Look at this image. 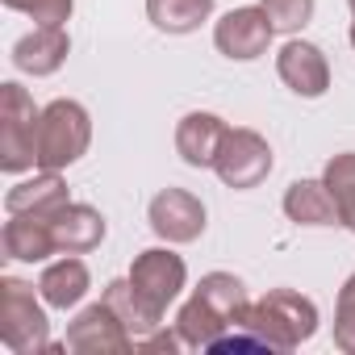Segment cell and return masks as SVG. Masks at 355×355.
Here are the masks:
<instances>
[{
    "mask_svg": "<svg viewBox=\"0 0 355 355\" xmlns=\"http://www.w3.org/2000/svg\"><path fill=\"white\" fill-rule=\"evenodd\" d=\"M318 305L309 297H301L297 288H272L259 301L247 305V313L239 318L243 330H251L263 351H297L301 343H309L318 334Z\"/></svg>",
    "mask_w": 355,
    "mask_h": 355,
    "instance_id": "1",
    "label": "cell"
},
{
    "mask_svg": "<svg viewBox=\"0 0 355 355\" xmlns=\"http://www.w3.org/2000/svg\"><path fill=\"white\" fill-rule=\"evenodd\" d=\"M88 142H92V117L80 101L59 96L42 105V117H38V167L42 171H63L80 163L88 155Z\"/></svg>",
    "mask_w": 355,
    "mask_h": 355,
    "instance_id": "2",
    "label": "cell"
},
{
    "mask_svg": "<svg viewBox=\"0 0 355 355\" xmlns=\"http://www.w3.org/2000/svg\"><path fill=\"white\" fill-rule=\"evenodd\" d=\"M46 301L34 293V284L17 276H0V338L17 355H34L51 347V322H46Z\"/></svg>",
    "mask_w": 355,
    "mask_h": 355,
    "instance_id": "3",
    "label": "cell"
},
{
    "mask_svg": "<svg viewBox=\"0 0 355 355\" xmlns=\"http://www.w3.org/2000/svg\"><path fill=\"white\" fill-rule=\"evenodd\" d=\"M38 117L42 109L17 80L0 84V171L21 175L38 167Z\"/></svg>",
    "mask_w": 355,
    "mask_h": 355,
    "instance_id": "4",
    "label": "cell"
},
{
    "mask_svg": "<svg viewBox=\"0 0 355 355\" xmlns=\"http://www.w3.org/2000/svg\"><path fill=\"white\" fill-rule=\"evenodd\" d=\"M272 167H276V155H272V142L259 130H247V125H230L226 130V142H222L218 163H214L218 180L226 189H239V193L259 189L272 175Z\"/></svg>",
    "mask_w": 355,
    "mask_h": 355,
    "instance_id": "5",
    "label": "cell"
},
{
    "mask_svg": "<svg viewBox=\"0 0 355 355\" xmlns=\"http://www.w3.org/2000/svg\"><path fill=\"white\" fill-rule=\"evenodd\" d=\"M63 347L76 351V355H134V351H138L134 334L125 330V322H121L105 301L84 305V309L76 313V322L67 326Z\"/></svg>",
    "mask_w": 355,
    "mask_h": 355,
    "instance_id": "6",
    "label": "cell"
},
{
    "mask_svg": "<svg viewBox=\"0 0 355 355\" xmlns=\"http://www.w3.org/2000/svg\"><path fill=\"white\" fill-rule=\"evenodd\" d=\"M130 284H134L150 305H159V309L167 313V305L180 301V293H184V284H189V263L171 251V243H167V247H146V251H138L134 263H130Z\"/></svg>",
    "mask_w": 355,
    "mask_h": 355,
    "instance_id": "7",
    "label": "cell"
},
{
    "mask_svg": "<svg viewBox=\"0 0 355 355\" xmlns=\"http://www.w3.org/2000/svg\"><path fill=\"white\" fill-rule=\"evenodd\" d=\"M205 218H209V214H205L201 197L189 193V189H163V193H155L150 205H146L150 230H155L163 243H171V247L197 243V239L205 234Z\"/></svg>",
    "mask_w": 355,
    "mask_h": 355,
    "instance_id": "8",
    "label": "cell"
},
{
    "mask_svg": "<svg viewBox=\"0 0 355 355\" xmlns=\"http://www.w3.org/2000/svg\"><path fill=\"white\" fill-rule=\"evenodd\" d=\"M276 30L268 21V13L259 5H243V9H230L218 26H214V46L218 55L234 59V63H251L259 55H268Z\"/></svg>",
    "mask_w": 355,
    "mask_h": 355,
    "instance_id": "9",
    "label": "cell"
},
{
    "mask_svg": "<svg viewBox=\"0 0 355 355\" xmlns=\"http://www.w3.org/2000/svg\"><path fill=\"white\" fill-rule=\"evenodd\" d=\"M276 76L284 80L288 92H297V96H305V101H318V96H326V88H330V63H326L322 46H313V42H305V38H288V42L280 46V55H276Z\"/></svg>",
    "mask_w": 355,
    "mask_h": 355,
    "instance_id": "10",
    "label": "cell"
},
{
    "mask_svg": "<svg viewBox=\"0 0 355 355\" xmlns=\"http://www.w3.org/2000/svg\"><path fill=\"white\" fill-rule=\"evenodd\" d=\"M71 55V38H67V26H34L26 38H17L13 46V67L21 76H55Z\"/></svg>",
    "mask_w": 355,
    "mask_h": 355,
    "instance_id": "11",
    "label": "cell"
},
{
    "mask_svg": "<svg viewBox=\"0 0 355 355\" xmlns=\"http://www.w3.org/2000/svg\"><path fill=\"white\" fill-rule=\"evenodd\" d=\"M226 121L218 113H184L180 121H175V155H180L189 167H214L218 163V150L226 142Z\"/></svg>",
    "mask_w": 355,
    "mask_h": 355,
    "instance_id": "12",
    "label": "cell"
},
{
    "mask_svg": "<svg viewBox=\"0 0 355 355\" xmlns=\"http://www.w3.org/2000/svg\"><path fill=\"white\" fill-rule=\"evenodd\" d=\"M67 201H71V193H67L63 171H42V167L30 175V180H17L5 193V209L26 214V218H55Z\"/></svg>",
    "mask_w": 355,
    "mask_h": 355,
    "instance_id": "13",
    "label": "cell"
},
{
    "mask_svg": "<svg viewBox=\"0 0 355 355\" xmlns=\"http://www.w3.org/2000/svg\"><path fill=\"white\" fill-rule=\"evenodd\" d=\"M51 230H55V243H59V255H88L105 243L109 226H105V214L92 209V205H80V201H67L55 218H51Z\"/></svg>",
    "mask_w": 355,
    "mask_h": 355,
    "instance_id": "14",
    "label": "cell"
},
{
    "mask_svg": "<svg viewBox=\"0 0 355 355\" xmlns=\"http://www.w3.org/2000/svg\"><path fill=\"white\" fill-rule=\"evenodd\" d=\"M88 288H92V272H88V263H84L80 255H63V259L46 263L42 276H38L42 301H46L51 309H63V313L76 309V305L88 297Z\"/></svg>",
    "mask_w": 355,
    "mask_h": 355,
    "instance_id": "15",
    "label": "cell"
},
{
    "mask_svg": "<svg viewBox=\"0 0 355 355\" xmlns=\"http://www.w3.org/2000/svg\"><path fill=\"white\" fill-rule=\"evenodd\" d=\"M0 243H5V255H9V259H17V263H46L51 255H59V243H55L51 218L9 214Z\"/></svg>",
    "mask_w": 355,
    "mask_h": 355,
    "instance_id": "16",
    "label": "cell"
},
{
    "mask_svg": "<svg viewBox=\"0 0 355 355\" xmlns=\"http://www.w3.org/2000/svg\"><path fill=\"white\" fill-rule=\"evenodd\" d=\"M284 218L297 226H334L338 201L326 189V180H293L284 189Z\"/></svg>",
    "mask_w": 355,
    "mask_h": 355,
    "instance_id": "17",
    "label": "cell"
},
{
    "mask_svg": "<svg viewBox=\"0 0 355 355\" xmlns=\"http://www.w3.org/2000/svg\"><path fill=\"white\" fill-rule=\"evenodd\" d=\"M101 301H105V305L125 322V330L134 334V343L163 326V309H159V305H150V301L130 284V276H125V280H109V284H105V293H101Z\"/></svg>",
    "mask_w": 355,
    "mask_h": 355,
    "instance_id": "18",
    "label": "cell"
},
{
    "mask_svg": "<svg viewBox=\"0 0 355 355\" xmlns=\"http://www.w3.org/2000/svg\"><path fill=\"white\" fill-rule=\"evenodd\" d=\"M175 330H180V338H184V347L189 351H209L226 330H230V322L214 309V305H205L197 293L180 305V313H175V322H171Z\"/></svg>",
    "mask_w": 355,
    "mask_h": 355,
    "instance_id": "19",
    "label": "cell"
},
{
    "mask_svg": "<svg viewBox=\"0 0 355 355\" xmlns=\"http://www.w3.org/2000/svg\"><path fill=\"white\" fill-rule=\"evenodd\" d=\"M218 0H146V17L159 34H193L214 17Z\"/></svg>",
    "mask_w": 355,
    "mask_h": 355,
    "instance_id": "20",
    "label": "cell"
},
{
    "mask_svg": "<svg viewBox=\"0 0 355 355\" xmlns=\"http://www.w3.org/2000/svg\"><path fill=\"white\" fill-rule=\"evenodd\" d=\"M205 305H214L226 322H230V330L239 326V318L247 313V305H251V297H247V284L234 276V272H205L201 276V284L193 288Z\"/></svg>",
    "mask_w": 355,
    "mask_h": 355,
    "instance_id": "21",
    "label": "cell"
},
{
    "mask_svg": "<svg viewBox=\"0 0 355 355\" xmlns=\"http://www.w3.org/2000/svg\"><path fill=\"white\" fill-rule=\"evenodd\" d=\"M259 9L268 13V21H272V30H276V34L297 38V34L313 21L318 0H259Z\"/></svg>",
    "mask_w": 355,
    "mask_h": 355,
    "instance_id": "22",
    "label": "cell"
},
{
    "mask_svg": "<svg viewBox=\"0 0 355 355\" xmlns=\"http://www.w3.org/2000/svg\"><path fill=\"white\" fill-rule=\"evenodd\" d=\"M0 5L13 13H26L34 26H67L76 0H0Z\"/></svg>",
    "mask_w": 355,
    "mask_h": 355,
    "instance_id": "23",
    "label": "cell"
},
{
    "mask_svg": "<svg viewBox=\"0 0 355 355\" xmlns=\"http://www.w3.org/2000/svg\"><path fill=\"white\" fill-rule=\"evenodd\" d=\"M334 347L355 355V276H347L334 301Z\"/></svg>",
    "mask_w": 355,
    "mask_h": 355,
    "instance_id": "24",
    "label": "cell"
},
{
    "mask_svg": "<svg viewBox=\"0 0 355 355\" xmlns=\"http://www.w3.org/2000/svg\"><path fill=\"white\" fill-rule=\"evenodd\" d=\"M326 189L338 197V193H351L355 189V150H343V155H330L326 159V171H322Z\"/></svg>",
    "mask_w": 355,
    "mask_h": 355,
    "instance_id": "25",
    "label": "cell"
},
{
    "mask_svg": "<svg viewBox=\"0 0 355 355\" xmlns=\"http://www.w3.org/2000/svg\"><path fill=\"white\" fill-rule=\"evenodd\" d=\"M138 351H189V347H184V338H180V330H175V326L171 330L159 326L146 338H138Z\"/></svg>",
    "mask_w": 355,
    "mask_h": 355,
    "instance_id": "26",
    "label": "cell"
},
{
    "mask_svg": "<svg viewBox=\"0 0 355 355\" xmlns=\"http://www.w3.org/2000/svg\"><path fill=\"white\" fill-rule=\"evenodd\" d=\"M334 201H338V226H347L355 234V189L351 193H338Z\"/></svg>",
    "mask_w": 355,
    "mask_h": 355,
    "instance_id": "27",
    "label": "cell"
},
{
    "mask_svg": "<svg viewBox=\"0 0 355 355\" xmlns=\"http://www.w3.org/2000/svg\"><path fill=\"white\" fill-rule=\"evenodd\" d=\"M351 46H355V21H351Z\"/></svg>",
    "mask_w": 355,
    "mask_h": 355,
    "instance_id": "28",
    "label": "cell"
},
{
    "mask_svg": "<svg viewBox=\"0 0 355 355\" xmlns=\"http://www.w3.org/2000/svg\"><path fill=\"white\" fill-rule=\"evenodd\" d=\"M347 5H351V17H355V0H347Z\"/></svg>",
    "mask_w": 355,
    "mask_h": 355,
    "instance_id": "29",
    "label": "cell"
}]
</instances>
